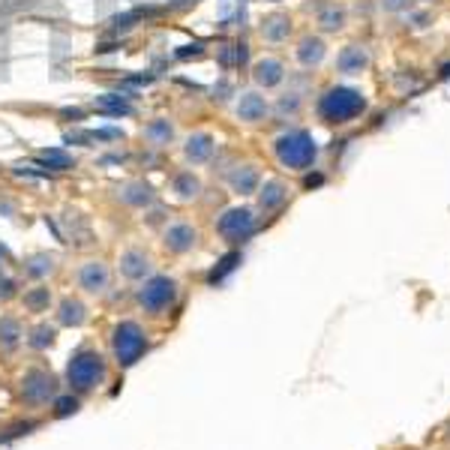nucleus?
Listing matches in <instances>:
<instances>
[{"mask_svg": "<svg viewBox=\"0 0 450 450\" xmlns=\"http://www.w3.org/2000/svg\"><path fill=\"white\" fill-rule=\"evenodd\" d=\"M367 108V99L354 87H330L318 103V115L328 123H348Z\"/></svg>", "mask_w": 450, "mask_h": 450, "instance_id": "obj_1", "label": "nucleus"}, {"mask_svg": "<svg viewBox=\"0 0 450 450\" xmlns=\"http://www.w3.org/2000/svg\"><path fill=\"white\" fill-rule=\"evenodd\" d=\"M316 154H318V147L309 132H289L282 139H277V156L289 168H297V171L309 168L316 162Z\"/></svg>", "mask_w": 450, "mask_h": 450, "instance_id": "obj_2", "label": "nucleus"}, {"mask_svg": "<svg viewBox=\"0 0 450 450\" xmlns=\"http://www.w3.org/2000/svg\"><path fill=\"white\" fill-rule=\"evenodd\" d=\"M67 379L72 384V391H91V387H96L99 381L105 379V364H103V357H99L96 352H79L72 360H69V367H67Z\"/></svg>", "mask_w": 450, "mask_h": 450, "instance_id": "obj_3", "label": "nucleus"}, {"mask_svg": "<svg viewBox=\"0 0 450 450\" xmlns=\"http://www.w3.org/2000/svg\"><path fill=\"white\" fill-rule=\"evenodd\" d=\"M147 340H144V330L139 328L135 321H123L117 324L115 330V354L120 360V367H132L135 360L144 354Z\"/></svg>", "mask_w": 450, "mask_h": 450, "instance_id": "obj_4", "label": "nucleus"}, {"mask_svg": "<svg viewBox=\"0 0 450 450\" xmlns=\"http://www.w3.org/2000/svg\"><path fill=\"white\" fill-rule=\"evenodd\" d=\"M174 297H178V282L168 279V277H154L150 282H144V289L139 292V300L147 312H154V316H162L171 304Z\"/></svg>", "mask_w": 450, "mask_h": 450, "instance_id": "obj_5", "label": "nucleus"}, {"mask_svg": "<svg viewBox=\"0 0 450 450\" xmlns=\"http://www.w3.org/2000/svg\"><path fill=\"white\" fill-rule=\"evenodd\" d=\"M219 234L225 237V241H246L249 234L255 231V217H253V210H246V207H234V210H225V214L219 217Z\"/></svg>", "mask_w": 450, "mask_h": 450, "instance_id": "obj_6", "label": "nucleus"}, {"mask_svg": "<svg viewBox=\"0 0 450 450\" xmlns=\"http://www.w3.org/2000/svg\"><path fill=\"white\" fill-rule=\"evenodd\" d=\"M21 396L28 399V403H33V405L48 403V399L54 396V379L48 372H42V369L28 372V375H24V381H21Z\"/></svg>", "mask_w": 450, "mask_h": 450, "instance_id": "obj_7", "label": "nucleus"}, {"mask_svg": "<svg viewBox=\"0 0 450 450\" xmlns=\"http://www.w3.org/2000/svg\"><path fill=\"white\" fill-rule=\"evenodd\" d=\"M108 282H111V273H108V267L103 265V261H87V265L79 270V285L91 294L105 292Z\"/></svg>", "mask_w": 450, "mask_h": 450, "instance_id": "obj_8", "label": "nucleus"}, {"mask_svg": "<svg viewBox=\"0 0 450 450\" xmlns=\"http://www.w3.org/2000/svg\"><path fill=\"white\" fill-rule=\"evenodd\" d=\"M198 241V234L192 225H186V222H178V225H171V229L166 231V246L171 249V253H190V249L195 246Z\"/></svg>", "mask_w": 450, "mask_h": 450, "instance_id": "obj_9", "label": "nucleus"}, {"mask_svg": "<svg viewBox=\"0 0 450 450\" xmlns=\"http://www.w3.org/2000/svg\"><path fill=\"white\" fill-rule=\"evenodd\" d=\"M237 115H241V120H249V123L265 120V115H267L265 96H258V93H243V96H241V103H237Z\"/></svg>", "mask_w": 450, "mask_h": 450, "instance_id": "obj_10", "label": "nucleus"}, {"mask_svg": "<svg viewBox=\"0 0 450 450\" xmlns=\"http://www.w3.org/2000/svg\"><path fill=\"white\" fill-rule=\"evenodd\" d=\"M120 270H123V277H129V279H144L150 273V258L144 253H139V249H129V253H123V258H120Z\"/></svg>", "mask_w": 450, "mask_h": 450, "instance_id": "obj_11", "label": "nucleus"}, {"mask_svg": "<svg viewBox=\"0 0 450 450\" xmlns=\"http://www.w3.org/2000/svg\"><path fill=\"white\" fill-rule=\"evenodd\" d=\"M369 64V54H367V48L364 45H348L345 52L340 54V69L348 72V75H354L360 69H367Z\"/></svg>", "mask_w": 450, "mask_h": 450, "instance_id": "obj_12", "label": "nucleus"}, {"mask_svg": "<svg viewBox=\"0 0 450 450\" xmlns=\"http://www.w3.org/2000/svg\"><path fill=\"white\" fill-rule=\"evenodd\" d=\"M255 81L261 84V87H273V84H279L282 81V64H279V60H258V64H255Z\"/></svg>", "mask_w": 450, "mask_h": 450, "instance_id": "obj_13", "label": "nucleus"}, {"mask_svg": "<svg viewBox=\"0 0 450 450\" xmlns=\"http://www.w3.org/2000/svg\"><path fill=\"white\" fill-rule=\"evenodd\" d=\"M285 198H289V190H285L279 180H270V183H265V190H261V207L277 210L285 204Z\"/></svg>", "mask_w": 450, "mask_h": 450, "instance_id": "obj_14", "label": "nucleus"}, {"mask_svg": "<svg viewBox=\"0 0 450 450\" xmlns=\"http://www.w3.org/2000/svg\"><path fill=\"white\" fill-rule=\"evenodd\" d=\"M297 57H300V64H304V67L318 64V60L324 57V42L316 40V36H306V40L300 42V48H297Z\"/></svg>", "mask_w": 450, "mask_h": 450, "instance_id": "obj_15", "label": "nucleus"}, {"mask_svg": "<svg viewBox=\"0 0 450 450\" xmlns=\"http://www.w3.org/2000/svg\"><path fill=\"white\" fill-rule=\"evenodd\" d=\"M289 30H292V24H289V18H285V16H273V18H267L265 24H261V36H265V40H270V42L285 40V36H289Z\"/></svg>", "mask_w": 450, "mask_h": 450, "instance_id": "obj_16", "label": "nucleus"}, {"mask_svg": "<svg viewBox=\"0 0 450 450\" xmlns=\"http://www.w3.org/2000/svg\"><path fill=\"white\" fill-rule=\"evenodd\" d=\"M210 154H214V139H210V135H195V139H190V144H186V156L192 162H204Z\"/></svg>", "mask_w": 450, "mask_h": 450, "instance_id": "obj_17", "label": "nucleus"}, {"mask_svg": "<svg viewBox=\"0 0 450 450\" xmlns=\"http://www.w3.org/2000/svg\"><path fill=\"white\" fill-rule=\"evenodd\" d=\"M255 183H258V174H255L253 166H243V168H237L231 174V186H234L237 192H253Z\"/></svg>", "mask_w": 450, "mask_h": 450, "instance_id": "obj_18", "label": "nucleus"}, {"mask_svg": "<svg viewBox=\"0 0 450 450\" xmlns=\"http://www.w3.org/2000/svg\"><path fill=\"white\" fill-rule=\"evenodd\" d=\"M84 306L79 304V300H64L60 304V321L69 324V328H79V324H84Z\"/></svg>", "mask_w": 450, "mask_h": 450, "instance_id": "obj_19", "label": "nucleus"}, {"mask_svg": "<svg viewBox=\"0 0 450 450\" xmlns=\"http://www.w3.org/2000/svg\"><path fill=\"white\" fill-rule=\"evenodd\" d=\"M174 192H178V198H195L198 195V180L190 171L178 174V178H174Z\"/></svg>", "mask_w": 450, "mask_h": 450, "instance_id": "obj_20", "label": "nucleus"}, {"mask_svg": "<svg viewBox=\"0 0 450 450\" xmlns=\"http://www.w3.org/2000/svg\"><path fill=\"white\" fill-rule=\"evenodd\" d=\"M18 336H21V328H18L16 318H0V342H4L6 348H12L18 342Z\"/></svg>", "mask_w": 450, "mask_h": 450, "instance_id": "obj_21", "label": "nucleus"}, {"mask_svg": "<svg viewBox=\"0 0 450 450\" xmlns=\"http://www.w3.org/2000/svg\"><path fill=\"white\" fill-rule=\"evenodd\" d=\"M318 21H321V28L324 30H340L342 28V21H345V12L340 9V6H328L318 16Z\"/></svg>", "mask_w": 450, "mask_h": 450, "instance_id": "obj_22", "label": "nucleus"}, {"mask_svg": "<svg viewBox=\"0 0 450 450\" xmlns=\"http://www.w3.org/2000/svg\"><path fill=\"white\" fill-rule=\"evenodd\" d=\"M237 265H241V253H231V255H225L222 261H219V267L214 270V273H210V282H222L225 277H229V273L237 267Z\"/></svg>", "mask_w": 450, "mask_h": 450, "instance_id": "obj_23", "label": "nucleus"}, {"mask_svg": "<svg viewBox=\"0 0 450 450\" xmlns=\"http://www.w3.org/2000/svg\"><path fill=\"white\" fill-rule=\"evenodd\" d=\"M42 162H45V166H52V168H60V171H64V168H72V159L64 154V150H45V154L40 156Z\"/></svg>", "mask_w": 450, "mask_h": 450, "instance_id": "obj_24", "label": "nucleus"}, {"mask_svg": "<svg viewBox=\"0 0 450 450\" xmlns=\"http://www.w3.org/2000/svg\"><path fill=\"white\" fill-rule=\"evenodd\" d=\"M99 108H105V111H111V115H129V105L127 103H123V99L120 96H115V93H108V96H103V99H99V103H96Z\"/></svg>", "mask_w": 450, "mask_h": 450, "instance_id": "obj_25", "label": "nucleus"}, {"mask_svg": "<svg viewBox=\"0 0 450 450\" xmlns=\"http://www.w3.org/2000/svg\"><path fill=\"white\" fill-rule=\"evenodd\" d=\"M75 411H79V399H75V396H60L54 403V415L57 417H69V415H75Z\"/></svg>", "mask_w": 450, "mask_h": 450, "instance_id": "obj_26", "label": "nucleus"}, {"mask_svg": "<svg viewBox=\"0 0 450 450\" xmlns=\"http://www.w3.org/2000/svg\"><path fill=\"white\" fill-rule=\"evenodd\" d=\"M52 342H54V328H45V324H42V328L33 330V340H30L33 348H48Z\"/></svg>", "mask_w": 450, "mask_h": 450, "instance_id": "obj_27", "label": "nucleus"}, {"mask_svg": "<svg viewBox=\"0 0 450 450\" xmlns=\"http://www.w3.org/2000/svg\"><path fill=\"white\" fill-rule=\"evenodd\" d=\"M48 300H52V294H48V289H40V292H33L24 297V304H28L33 312H40L42 306H48Z\"/></svg>", "mask_w": 450, "mask_h": 450, "instance_id": "obj_28", "label": "nucleus"}, {"mask_svg": "<svg viewBox=\"0 0 450 450\" xmlns=\"http://www.w3.org/2000/svg\"><path fill=\"white\" fill-rule=\"evenodd\" d=\"M48 270H52V258H48V255L30 258V267H28L30 277H42V273H48Z\"/></svg>", "mask_w": 450, "mask_h": 450, "instance_id": "obj_29", "label": "nucleus"}, {"mask_svg": "<svg viewBox=\"0 0 450 450\" xmlns=\"http://www.w3.org/2000/svg\"><path fill=\"white\" fill-rule=\"evenodd\" d=\"M408 0H384V9H403Z\"/></svg>", "mask_w": 450, "mask_h": 450, "instance_id": "obj_30", "label": "nucleus"}, {"mask_svg": "<svg viewBox=\"0 0 450 450\" xmlns=\"http://www.w3.org/2000/svg\"><path fill=\"white\" fill-rule=\"evenodd\" d=\"M321 183H324L321 174H309V178H306V186H309V190H312V186H321Z\"/></svg>", "mask_w": 450, "mask_h": 450, "instance_id": "obj_31", "label": "nucleus"}, {"mask_svg": "<svg viewBox=\"0 0 450 450\" xmlns=\"http://www.w3.org/2000/svg\"><path fill=\"white\" fill-rule=\"evenodd\" d=\"M442 75H444V79H447V75H450V64H447V67H444V72H442Z\"/></svg>", "mask_w": 450, "mask_h": 450, "instance_id": "obj_32", "label": "nucleus"}]
</instances>
